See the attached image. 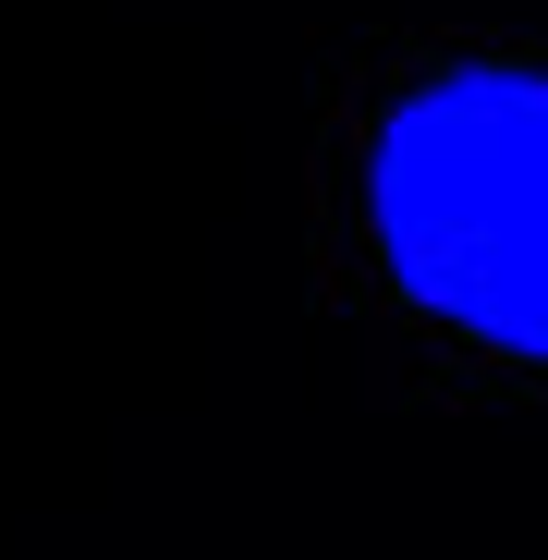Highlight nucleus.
I'll return each instance as SVG.
<instances>
[{"label": "nucleus", "mask_w": 548, "mask_h": 560, "mask_svg": "<svg viewBox=\"0 0 548 560\" xmlns=\"http://www.w3.org/2000/svg\"><path fill=\"white\" fill-rule=\"evenodd\" d=\"M365 220L439 329L548 365V73L464 61L415 85L378 122Z\"/></svg>", "instance_id": "nucleus-1"}]
</instances>
